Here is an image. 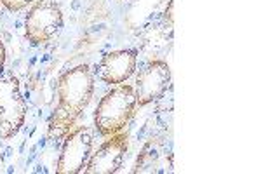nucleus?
<instances>
[{
    "label": "nucleus",
    "instance_id": "f03ea898",
    "mask_svg": "<svg viewBox=\"0 0 261 174\" xmlns=\"http://www.w3.org/2000/svg\"><path fill=\"white\" fill-rule=\"evenodd\" d=\"M136 94L129 84H119L101 97L94 112V126L101 136L117 134L129 124L136 110Z\"/></svg>",
    "mask_w": 261,
    "mask_h": 174
},
{
    "label": "nucleus",
    "instance_id": "20e7f679",
    "mask_svg": "<svg viewBox=\"0 0 261 174\" xmlns=\"http://www.w3.org/2000/svg\"><path fill=\"white\" fill-rule=\"evenodd\" d=\"M27 118V101L14 77H0V138L11 139L21 131Z\"/></svg>",
    "mask_w": 261,
    "mask_h": 174
},
{
    "label": "nucleus",
    "instance_id": "0eeeda50",
    "mask_svg": "<svg viewBox=\"0 0 261 174\" xmlns=\"http://www.w3.org/2000/svg\"><path fill=\"white\" fill-rule=\"evenodd\" d=\"M129 148V138L125 133L108 136L107 141L94 152L82 172L86 174H113L119 171Z\"/></svg>",
    "mask_w": 261,
    "mask_h": 174
},
{
    "label": "nucleus",
    "instance_id": "f257e3e1",
    "mask_svg": "<svg viewBox=\"0 0 261 174\" xmlns=\"http://www.w3.org/2000/svg\"><path fill=\"white\" fill-rule=\"evenodd\" d=\"M94 94V79L87 65H79L65 71L58 82V107L50 115L49 139L65 138L84 113Z\"/></svg>",
    "mask_w": 261,
    "mask_h": 174
},
{
    "label": "nucleus",
    "instance_id": "1a4fd4ad",
    "mask_svg": "<svg viewBox=\"0 0 261 174\" xmlns=\"http://www.w3.org/2000/svg\"><path fill=\"white\" fill-rule=\"evenodd\" d=\"M136 51H112L101 58L98 77L107 84H124L136 70Z\"/></svg>",
    "mask_w": 261,
    "mask_h": 174
},
{
    "label": "nucleus",
    "instance_id": "39448f33",
    "mask_svg": "<svg viewBox=\"0 0 261 174\" xmlns=\"http://www.w3.org/2000/svg\"><path fill=\"white\" fill-rule=\"evenodd\" d=\"M92 133L87 126L73 127L65 136L60 159H58V174H77L82 172L91 157Z\"/></svg>",
    "mask_w": 261,
    "mask_h": 174
},
{
    "label": "nucleus",
    "instance_id": "7ed1b4c3",
    "mask_svg": "<svg viewBox=\"0 0 261 174\" xmlns=\"http://www.w3.org/2000/svg\"><path fill=\"white\" fill-rule=\"evenodd\" d=\"M63 28L61 7L54 0H39L24 18V37L32 45H42Z\"/></svg>",
    "mask_w": 261,
    "mask_h": 174
},
{
    "label": "nucleus",
    "instance_id": "9d476101",
    "mask_svg": "<svg viewBox=\"0 0 261 174\" xmlns=\"http://www.w3.org/2000/svg\"><path fill=\"white\" fill-rule=\"evenodd\" d=\"M0 2L4 4V7H6L7 11L18 12V11H23L24 7H28L32 2H35V0H0Z\"/></svg>",
    "mask_w": 261,
    "mask_h": 174
},
{
    "label": "nucleus",
    "instance_id": "9b49d317",
    "mask_svg": "<svg viewBox=\"0 0 261 174\" xmlns=\"http://www.w3.org/2000/svg\"><path fill=\"white\" fill-rule=\"evenodd\" d=\"M4 63H6V45H4L2 39H0V70L4 68Z\"/></svg>",
    "mask_w": 261,
    "mask_h": 174
},
{
    "label": "nucleus",
    "instance_id": "423d86ee",
    "mask_svg": "<svg viewBox=\"0 0 261 174\" xmlns=\"http://www.w3.org/2000/svg\"><path fill=\"white\" fill-rule=\"evenodd\" d=\"M171 86V68L166 61H151L148 63L140 75L136 77V87H134V94H136V103L140 107L153 103L161 97L167 87Z\"/></svg>",
    "mask_w": 261,
    "mask_h": 174
},
{
    "label": "nucleus",
    "instance_id": "6e6552de",
    "mask_svg": "<svg viewBox=\"0 0 261 174\" xmlns=\"http://www.w3.org/2000/svg\"><path fill=\"white\" fill-rule=\"evenodd\" d=\"M174 171V155L169 141L164 138H151L138 155L134 174H171Z\"/></svg>",
    "mask_w": 261,
    "mask_h": 174
}]
</instances>
